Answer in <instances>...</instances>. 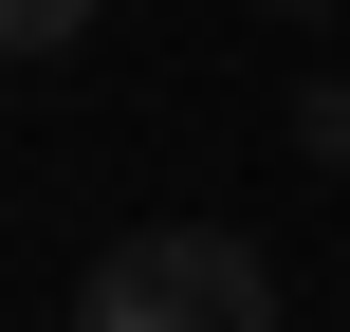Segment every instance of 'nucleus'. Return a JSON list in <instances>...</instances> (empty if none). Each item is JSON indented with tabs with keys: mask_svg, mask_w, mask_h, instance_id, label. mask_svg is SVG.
I'll return each mask as SVG.
<instances>
[{
	"mask_svg": "<svg viewBox=\"0 0 350 332\" xmlns=\"http://www.w3.org/2000/svg\"><path fill=\"white\" fill-rule=\"evenodd\" d=\"M92 18H111V0H0V55H74Z\"/></svg>",
	"mask_w": 350,
	"mask_h": 332,
	"instance_id": "nucleus-2",
	"label": "nucleus"
},
{
	"mask_svg": "<svg viewBox=\"0 0 350 332\" xmlns=\"http://www.w3.org/2000/svg\"><path fill=\"white\" fill-rule=\"evenodd\" d=\"M295 148H314V166H350V74H314V92H295Z\"/></svg>",
	"mask_w": 350,
	"mask_h": 332,
	"instance_id": "nucleus-3",
	"label": "nucleus"
},
{
	"mask_svg": "<svg viewBox=\"0 0 350 332\" xmlns=\"http://www.w3.org/2000/svg\"><path fill=\"white\" fill-rule=\"evenodd\" d=\"M277 18H332V0H277Z\"/></svg>",
	"mask_w": 350,
	"mask_h": 332,
	"instance_id": "nucleus-4",
	"label": "nucleus"
},
{
	"mask_svg": "<svg viewBox=\"0 0 350 332\" xmlns=\"http://www.w3.org/2000/svg\"><path fill=\"white\" fill-rule=\"evenodd\" d=\"M74 332H277V259L221 222H148L74 277Z\"/></svg>",
	"mask_w": 350,
	"mask_h": 332,
	"instance_id": "nucleus-1",
	"label": "nucleus"
}]
</instances>
